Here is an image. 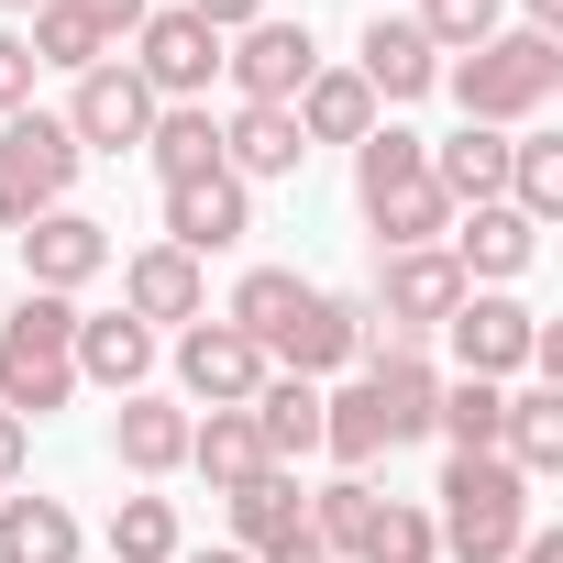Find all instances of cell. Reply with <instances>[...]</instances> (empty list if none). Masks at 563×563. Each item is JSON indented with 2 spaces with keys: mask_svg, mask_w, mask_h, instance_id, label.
Returning <instances> with one entry per match:
<instances>
[{
  "mask_svg": "<svg viewBox=\"0 0 563 563\" xmlns=\"http://www.w3.org/2000/svg\"><path fill=\"white\" fill-rule=\"evenodd\" d=\"M144 376H155V332L133 321V310H78V387H111V398H144Z\"/></svg>",
  "mask_w": 563,
  "mask_h": 563,
  "instance_id": "cell-19",
  "label": "cell"
},
{
  "mask_svg": "<svg viewBox=\"0 0 563 563\" xmlns=\"http://www.w3.org/2000/svg\"><path fill=\"white\" fill-rule=\"evenodd\" d=\"M265 376H276V365H265L232 321H188V332H177V387H188L199 409H254Z\"/></svg>",
  "mask_w": 563,
  "mask_h": 563,
  "instance_id": "cell-11",
  "label": "cell"
},
{
  "mask_svg": "<svg viewBox=\"0 0 563 563\" xmlns=\"http://www.w3.org/2000/svg\"><path fill=\"white\" fill-rule=\"evenodd\" d=\"M431 188H442L453 210H486V199H508V133L464 122L453 144H431Z\"/></svg>",
  "mask_w": 563,
  "mask_h": 563,
  "instance_id": "cell-23",
  "label": "cell"
},
{
  "mask_svg": "<svg viewBox=\"0 0 563 563\" xmlns=\"http://www.w3.org/2000/svg\"><path fill=\"white\" fill-rule=\"evenodd\" d=\"M122 67H133L155 100H210V78H221V34H210L199 12H144Z\"/></svg>",
  "mask_w": 563,
  "mask_h": 563,
  "instance_id": "cell-9",
  "label": "cell"
},
{
  "mask_svg": "<svg viewBox=\"0 0 563 563\" xmlns=\"http://www.w3.org/2000/svg\"><path fill=\"white\" fill-rule=\"evenodd\" d=\"M78 398V299H45L23 288L12 321H0V409L12 420H45Z\"/></svg>",
  "mask_w": 563,
  "mask_h": 563,
  "instance_id": "cell-4",
  "label": "cell"
},
{
  "mask_svg": "<svg viewBox=\"0 0 563 563\" xmlns=\"http://www.w3.org/2000/svg\"><path fill=\"white\" fill-rule=\"evenodd\" d=\"M177 497H122L111 508V563H177Z\"/></svg>",
  "mask_w": 563,
  "mask_h": 563,
  "instance_id": "cell-32",
  "label": "cell"
},
{
  "mask_svg": "<svg viewBox=\"0 0 563 563\" xmlns=\"http://www.w3.org/2000/svg\"><path fill=\"white\" fill-rule=\"evenodd\" d=\"M519 12H530V34H563V0H519Z\"/></svg>",
  "mask_w": 563,
  "mask_h": 563,
  "instance_id": "cell-42",
  "label": "cell"
},
{
  "mask_svg": "<svg viewBox=\"0 0 563 563\" xmlns=\"http://www.w3.org/2000/svg\"><path fill=\"white\" fill-rule=\"evenodd\" d=\"M122 310L155 332V321H210V288H199V254H177V243H144V254H122Z\"/></svg>",
  "mask_w": 563,
  "mask_h": 563,
  "instance_id": "cell-17",
  "label": "cell"
},
{
  "mask_svg": "<svg viewBox=\"0 0 563 563\" xmlns=\"http://www.w3.org/2000/svg\"><path fill=\"white\" fill-rule=\"evenodd\" d=\"M299 530H310L299 464H265L254 486H232V552H276V541H299Z\"/></svg>",
  "mask_w": 563,
  "mask_h": 563,
  "instance_id": "cell-21",
  "label": "cell"
},
{
  "mask_svg": "<svg viewBox=\"0 0 563 563\" xmlns=\"http://www.w3.org/2000/svg\"><path fill=\"white\" fill-rule=\"evenodd\" d=\"M354 78L376 89V111H398V100L442 89V56H431V34H420V23L376 12V23H365V45H354Z\"/></svg>",
  "mask_w": 563,
  "mask_h": 563,
  "instance_id": "cell-15",
  "label": "cell"
},
{
  "mask_svg": "<svg viewBox=\"0 0 563 563\" xmlns=\"http://www.w3.org/2000/svg\"><path fill=\"white\" fill-rule=\"evenodd\" d=\"M442 89H453V111L464 122H486V133H519V122H541L552 111V89H563V45L552 34H486L475 56H442Z\"/></svg>",
  "mask_w": 563,
  "mask_h": 563,
  "instance_id": "cell-3",
  "label": "cell"
},
{
  "mask_svg": "<svg viewBox=\"0 0 563 563\" xmlns=\"http://www.w3.org/2000/svg\"><path fill=\"white\" fill-rule=\"evenodd\" d=\"M508 563H563V530H519V552Z\"/></svg>",
  "mask_w": 563,
  "mask_h": 563,
  "instance_id": "cell-40",
  "label": "cell"
},
{
  "mask_svg": "<svg viewBox=\"0 0 563 563\" xmlns=\"http://www.w3.org/2000/svg\"><path fill=\"white\" fill-rule=\"evenodd\" d=\"M89 530L67 519V497H0V563H78Z\"/></svg>",
  "mask_w": 563,
  "mask_h": 563,
  "instance_id": "cell-27",
  "label": "cell"
},
{
  "mask_svg": "<svg viewBox=\"0 0 563 563\" xmlns=\"http://www.w3.org/2000/svg\"><path fill=\"white\" fill-rule=\"evenodd\" d=\"M67 188H78V144H67V122H56V111H12V122H0V232H23V221L67 210Z\"/></svg>",
  "mask_w": 563,
  "mask_h": 563,
  "instance_id": "cell-6",
  "label": "cell"
},
{
  "mask_svg": "<svg viewBox=\"0 0 563 563\" xmlns=\"http://www.w3.org/2000/svg\"><path fill=\"white\" fill-rule=\"evenodd\" d=\"M354 210H365V232H376L387 254L453 232V199L431 188V144H420L409 122H376V133L354 144Z\"/></svg>",
  "mask_w": 563,
  "mask_h": 563,
  "instance_id": "cell-2",
  "label": "cell"
},
{
  "mask_svg": "<svg viewBox=\"0 0 563 563\" xmlns=\"http://www.w3.org/2000/svg\"><path fill=\"white\" fill-rule=\"evenodd\" d=\"M188 475H210V497L254 486V475H265V442H254V409H210V420H188Z\"/></svg>",
  "mask_w": 563,
  "mask_h": 563,
  "instance_id": "cell-25",
  "label": "cell"
},
{
  "mask_svg": "<svg viewBox=\"0 0 563 563\" xmlns=\"http://www.w3.org/2000/svg\"><path fill=\"white\" fill-rule=\"evenodd\" d=\"M177 563H254V552H177Z\"/></svg>",
  "mask_w": 563,
  "mask_h": 563,
  "instance_id": "cell-43",
  "label": "cell"
},
{
  "mask_svg": "<svg viewBox=\"0 0 563 563\" xmlns=\"http://www.w3.org/2000/svg\"><path fill=\"white\" fill-rule=\"evenodd\" d=\"M299 310H310V276H299V265H254L243 288H232V310H221V321H232V332H243V343L265 354V343L288 332Z\"/></svg>",
  "mask_w": 563,
  "mask_h": 563,
  "instance_id": "cell-29",
  "label": "cell"
},
{
  "mask_svg": "<svg viewBox=\"0 0 563 563\" xmlns=\"http://www.w3.org/2000/svg\"><path fill=\"white\" fill-rule=\"evenodd\" d=\"M310 67H321V45H310V23H243V34H221V78H232V100H265V111H288L299 89H310Z\"/></svg>",
  "mask_w": 563,
  "mask_h": 563,
  "instance_id": "cell-8",
  "label": "cell"
},
{
  "mask_svg": "<svg viewBox=\"0 0 563 563\" xmlns=\"http://www.w3.org/2000/svg\"><path fill=\"white\" fill-rule=\"evenodd\" d=\"M354 354H365V299H332V288H310V310L265 343L276 376H332V365H354Z\"/></svg>",
  "mask_w": 563,
  "mask_h": 563,
  "instance_id": "cell-13",
  "label": "cell"
},
{
  "mask_svg": "<svg viewBox=\"0 0 563 563\" xmlns=\"http://www.w3.org/2000/svg\"><path fill=\"white\" fill-rule=\"evenodd\" d=\"M299 111H265V100H232V122H221V177H243V188H265V177H299Z\"/></svg>",
  "mask_w": 563,
  "mask_h": 563,
  "instance_id": "cell-18",
  "label": "cell"
},
{
  "mask_svg": "<svg viewBox=\"0 0 563 563\" xmlns=\"http://www.w3.org/2000/svg\"><path fill=\"white\" fill-rule=\"evenodd\" d=\"M78 12H89V23H100V34H111V45H122V34H133V23H144V12H155V0H78Z\"/></svg>",
  "mask_w": 563,
  "mask_h": 563,
  "instance_id": "cell-39",
  "label": "cell"
},
{
  "mask_svg": "<svg viewBox=\"0 0 563 563\" xmlns=\"http://www.w3.org/2000/svg\"><path fill=\"white\" fill-rule=\"evenodd\" d=\"M100 265H111V221H89V210H45V221H23V288L78 299Z\"/></svg>",
  "mask_w": 563,
  "mask_h": 563,
  "instance_id": "cell-12",
  "label": "cell"
},
{
  "mask_svg": "<svg viewBox=\"0 0 563 563\" xmlns=\"http://www.w3.org/2000/svg\"><path fill=\"white\" fill-rule=\"evenodd\" d=\"M23 45H34V67H67V78H89V67L122 56V45L78 12V0H34V34H23Z\"/></svg>",
  "mask_w": 563,
  "mask_h": 563,
  "instance_id": "cell-30",
  "label": "cell"
},
{
  "mask_svg": "<svg viewBox=\"0 0 563 563\" xmlns=\"http://www.w3.org/2000/svg\"><path fill=\"white\" fill-rule=\"evenodd\" d=\"M177 12H199L210 34H243V23H265V0H177Z\"/></svg>",
  "mask_w": 563,
  "mask_h": 563,
  "instance_id": "cell-37",
  "label": "cell"
},
{
  "mask_svg": "<svg viewBox=\"0 0 563 563\" xmlns=\"http://www.w3.org/2000/svg\"><path fill=\"white\" fill-rule=\"evenodd\" d=\"M409 23L431 34V56H475V45L497 34V0H420Z\"/></svg>",
  "mask_w": 563,
  "mask_h": 563,
  "instance_id": "cell-35",
  "label": "cell"
},
{
  "mask_svg": "<svg viewBox=\"0 0 563 563\" xmlns=\"http://www.w3.org/2000/svg\"><path fill=\"white\" fill-rule=\"evenodd\" d=\"M34 78H45V67H34V45H23V34H0V122L34 111Z\"/></svg>",
  "mask_w": 563,
  "mask_h": 563,
  "instance_id": "cell-36",
  "label": "cell"
},
{
  "mask_svg": "<svg viewBox=\"0 0 563 563\" xmlns=\"http://www.w3.org/2000/svg\"><path fill=\"white\" fill-rule=\"evenodd\" d=\"M442 332H453V365H464V376H486V387H508V376L530 365V343H541V321H530L508 288H464Z\"/></svg>",
  "mask_w": 563,
  "mask_h": 563,
  "instance_id": "cell-10",
  "label": "cell"
},
{
  "mask_svg": "<svg viewBox=\"0 0 563 563\" xmlns=\"http://www.w3.org/2000/svg\"><path fill=\"white\" fill-rule=\"evenodd\" d=\"M254 232V188L243 177H188V188H166V243L177 254H232Z\"/></svg>",
  "mask_w": 563,
  "mask_h": 563,
  "instance_id": "cell-16",
  "label": "cell"
},
{
  "mask_svg": "<svg viewBox=\"0 0 563 563\" xmlns=\"http://www.w3.org/2000/svg\"><path fill=\"white\" fill-rule=\"evenodd\" d=\"M431 409H442L431 354H365V376H354L343 398H321V453H332L343 475H365L376 453L420 442V431H431Z\"/></svg>",
  "mask_w": 563,
  "mask_h": 563,
  "instance_id": "cell-1",
  "label": "cell"
},
{
  "mask_svg": "<svg viewBox=\"0 0 563 563\" xmlns=\"http://www.w3.org/2000/svg\"><path fill=\"white\" fill-rule=\"evenodd\" d=\"M111 453H122L133 475H177V464H188V409H177V398H122Z\"/></svg>",
  "mask_w": 563,
  "mask_h": 563,
  "instance_id": "cell-28",
  "label": "cell"
},
{
  "mask_svg": "<svg viewBox=\"0 0 563 563\" xmlns=\"http://www.w3.org/2000/svg\"><path fill=\"white\" fill-rule=\"evenodd\" d=\"M0 12H34V0H0Z\"/></svg>",
  "mask_w": 563,
  "mask_h": 563,
  "instance_id": "cell-44",
  "label": "cell"
},
{
  "mask_svg": "<svg viewBox=\"0 0 563 563\" xmlns=\"http://www.w3.org/2000/svg\"><path fill=\"white\" fill-rule=\"evenodd\" d=\"M23 464H34V420L0 409V486H23Z\"/></svg>",
  "mask_w": 563,
  "mask_h": 563,
  "instance_id": "cell-38",
  "label": "cell"
},
{
  "mask_svg": "<svg viewBox=\"0 0 563 563\" xmlns=\"http://www.w3.org/2000/svg\"><path fill=\"white\" fill-rule=\"evenodd\" d=\"M508 210L519 221H552L563 210V144L552 133H508Z\"/></svg>",
  "mask_w": 563,
  "mask_h": 563,
  "instance_id": "cell-31",
  "label": "cell"
},
{
  "mask_svg": "<svg viewBox=\"0 0 563 563\" xmlns=\"http://www.w3.org/2000/svg\"><path fill=\"white\" fill-rule=\"evenodd\" d=\"M519 530H530V486H519L497 453H453V464H442V519H431V541H442L453 563H508Z\"/></svg>",
  "mask_w": 563,
  "mask_h": 563,
  "instance_id": "cell-5",
  "label": "cell"
},
{
  "mask_svg": "<svg viewBox=\"0 0 563 563\" xmlns=\"http://www.w3.org/2000/svg\"><path fill=\"white\" fill-rule=\"evenodd\" d=\"M155 111H166V100H155V89L111 56V67H89V78H78V100H67L56 122H67V144H78V155H144Z\"/></svg>",
  "mask_w": 563,
  "mask_h": 563,
  "instance_id": "cell-7",
  "label": "cell"
},
{
  "mask_svg": "<svg viewBox=\"0 0 563 563\" xmlns=\"http://www.w3.org/2000/svg\"><path fill=\"white\" fill-rule=\"evenodd\" d=\"M288 111H299V144H365L376 133V89L354 67H310V89Z\"/></svg>",
  "mask_w": 563,
  "mask_h": 563,
  "instance_id": "cell-22",
  "label": "cell"
},
{
  "mask_svg": "<svg viewBox=\"0 0 563 563\" xmlns=\"http://www.w3.org/2000/svg\"><path fill=\"white\" fill-rule=\"evenodd\" d=\"M254 563H332V552H321V541L299 530V541H276V552H254Z\"/></svg>",
  "mask_w": 563,
  "mask_h": 563,
  "instance_id": "cell-41",
  "label": "cell"
},
{
  "mask_svg": "<svg viewBox=\"0 0 563 563\" xmlns=\"http://www.w3.org/2000/svg\"><path fill=\"white\" fill-rule=\"evenodd\" d=\"M442 254L464 265V288H475V276L508 288V276H530V254H541V221H519L508 199H486V210H453V243Z\"/></svg>",
  "mask_w": 563,
  "mask_h": 563,
  "instance_id": "cell-14",
  "label": "cell"
},
{
  "mask_svg": "<svg viewBox=\"0 0 563 563\" xmlns=\"http://www.w3.org/2000/svg\"><path fill=\"white\" fill-rule=\"evenodd\" d=\"M497 464H508L519 486L563 475V387H508V409H497Z\"/></svg>",
  "mask_w": 563,
  "mask_h": 563,
  "instance_id": "cell-20",
  "label": "cell"
},
{
  "mask_svg": "<svg viewBox=\"0 0 563 563\" xmlns=\"http://www.w3.org/2000/svg\"><path fill=\"white\" fill-rule=\"evenodd\" d=\"M354 563H442V541H431V508H409V497H376V519H365Z\"/></svg>",
  "mask_w": 563,
  "mask_h": 563,
  "instance_id": "cell-33",
  "label": "cell"
},
{
  "mask_svg": "<svg viewBox=\"0 0 563 563\" xmlns=\"http://www.w3.org/2000/svg\"><path fill=\"white\" fill-rule=\"evenodd\" d=\"M254 442H265V464L321 453V387H310V376H265V387H254Z\"/></svg>",
  "mask_w": 563,
  "mask_h": 563,
  "instance_id": "cell-26",
  "label": "cell"
},
{
  "mask_svg": "<svg viewBox=\"0 0 563 563\" xmlns=\"http://www.w3.org/2000/svg\"><path fill=\"white\" fill-rule=\"evenodd\" d=\"M497 409H508V387H486V376H464V387H442V409H431V431H442L453 453H497Z\"/></svg>",
  "mask_w": 563,
  "mask_h": 563,
  "instance_id": "cell-34",
  "label": "cell"
},
{
  "mask_svg": "<svg viewBox=\"0 0 563 563\" xmlns=\"http://www.w3.org/2000/svg\"><path fill=\"white\" fill-rule=\"evenodd\" d=\"M144 155H155V177H166V188L221 177V122H210V100H166V111H155V133H144Z\"/></svg>",
  "mask_w": 563,
  "mask_h": 563,
  "instance_id": "cell-24",
  "label": "cell"
}]
</instances>
